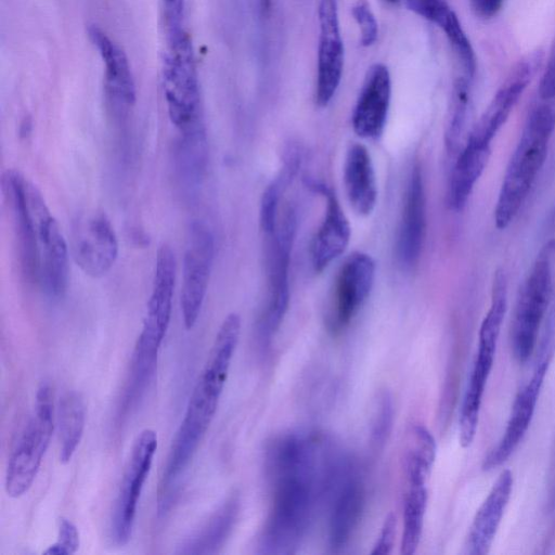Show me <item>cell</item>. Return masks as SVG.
<instances>
[{
	"mask_svg": "<svg viewBox=\"0 0 555 555\" xmlns=\"http://www.w3.org/2000/svg\"><path fill=\"white\" fill-rule=\"evenodd\" d=\"M319 439L300 433L275 438L266 466L272 503L260 538L261 553H295L309 527L318 495L330 483L333 459Z\"/></svg>",
	"mask_w": 555,
	"mask_h": 555,
	"instance_id": "obj_1",
	"label": "cell"
},
{
	"mask_svg": "<svg viewBox=\"0 0 555 555\" xmlns=\"http://www.w3.org/2000/svg\"><path fill=\"white\" fill-rule=\"evenodd\" d=\"M241 333V318L228 314L221 323L207 361L190 396L183 420L172 440L158 488V514L166 513L202 439L209 428L222 395Z\"/></svg>",
	"mask_w": 555,
	"mask_h": 555,
	"instance_id": "obj_2",
	"label": "cell"
},
{
	"mask_svg": "<svg viewBox=\"0 0 555 555\" xmlns=\"http://www.w3.org/2000/svg\"><path fill=\"white\" fill-rule=\"evenodd\" d=\"M529 113L509 158L493 211L495 227L506 229L518 215L541 171L555 129V100H542Z\"/></svg>",
	"mask_w": 555,
	"mask_h": 555,
	"instance_id": "obj_3",
	"label": "cell"
},
{
	"mask_svg": "<svg viewBox=\"0 0 555 555\" xmlns=\"http://www.w3.org/2000/svg\"><path fill=\"white\" fill-rule=\"evenodd\" d=\"M506 309L507 278L504 270L499 269L493 276L490 307L479 328L476 359L461 405L459 439L463 448H468L476 436L482 397L493 366Z\"/></svg>",
	"mask_w": 555,
	"mask_h": 555,
	"instance_id": "obj_4",
	"label": "cell"
},
{
	"mask_svg": "<svg viewBox=\"0 0 555 555\" xmlns=\"http://www.w3.org/2000/svg\"><path fill=\"white\" fill-rule=\"evenodd\" d=\"M554 294L555 238H552L539 250L516 301L512 349L519 363L527 362L534 352Z\"/></svg>",
	"mask_w": 555,
	"mask_h": 555,
	"instance_id": "obj_5",
	"label": "cell"
},
{
	"mask_svg": "<svg viewBox=\"0 0 555 555\" xmlns=\"http://www.w3.org/2000/svg\"><path fill=\"white\" fill-rule=\"evenodd\" d=\"M53 392L42 383L36 393L33 412L11 453L5 473V492L20 498L31 487L54 429Z\"/></svg>",
	"mask_w": 555,
	"mask_h": 555,
	"instance_id": "obj_6",
	"label": "cell"
},
{
	"mask_svg": "<svg viewBox=\"0 0 555 555\" xmlns=\"http://www.w3.org/2000/svg\"><path fill=\"white\" fill-rule=\"evenodd\" d=\"M164 89L171 122L180 132L204 126L197 75L185 31L167 37Z\"/></svg>",
	"mask_w": 555,
	"mask_h": 555,
	"instance_id": "obj_7",
	"label": "cell"
},
{
	"mask_svg": "<svg viewBox=\"0 0 555 555\" xmlns=\"http://www.w3.org/2000/svg\"><path fill=\"white\" fill-rule=\"evenodd\" d=\"M175 282V254L170 246L163 244L156 256L146 314L131 357L132 362L141 367L157 365L158 351L170 323Z\"/></svg>",
	"mask_w": 555,
	"mask_h": 555,
	"instance_id": "obj_8",
	"label": "cell"
},
{
	"mask_svg": "<svg viewBox=\"0 0 555 555\" xmlns=\"http://www.w3.org/2000/svg\"><path fill=\"white\" fill-rule=\"evenodd\" d=\"M27 199L36 227L39 257L38 281L49 295L60 297L66 292L68 283L67 244L41 192L29 181Z\"/></svg>",
	"mask_w": 555,
	"mask_h": 555,
	"instance_id": "obj_9",
	"label": "cell"
},
{
	"mask_svg": "<svg viewBox=\"0 0 555 555\" xmlns=\"http://www.w3.org/2000/svg\"><path fill=\"white\" fill-rule=\"evenodd\" d=\"M156 450V431L143 429L132 444L115 502L112 537L117 545H125L131 539L139 500Z\"/></svg>",
	"mask_w": 555,
	"mask_h": 555,
	"instance_id": "obj_10",
	"label": "cell"
},
{
	"mask_svg": "<svg viewBox=\"0 0 555 555\" xmlns=\"http://www.w3.org/2000/svg\"><path fill=\"white\" fill-rule=\"evenodd\" d=\"M296 224L295 211L287 208L282 221L278 223L275 232L267 236L270 240L268 256L269 296L260 323V336L263 343L270 341L276 333L288 308V269Z\"/></svg>",
	"mask_w": 555,
	"mask_h": 555,
	"instance_id": "obj_11",
	"label": "cell"
},
{
	"mask_svg": "<svg viewBox=\"0 0 555 555\" xmlns=\"http://www.w3.org/2000/svg\"><path fill=\"white\" fill-rule=\"evenodd\" d=\"M215 240L209 228L195 221L189 231L183 258L181 310L186 330H191L199 315L212 268Z\"/></svg>",
	"mask_w": 555,
	"mask_h": 555,
	"instance_id": "obj_12",
	"label": "cell"
},
{
	"mask_svg": "<svg viewBox=\"0 0 555 555\" xmlns=\"http://www.w3.org/2000/svg\"><path fill=\"white\" fill-rule=\"evenodd\" d=\"M375 279V262L362 251L347 257L334 286L328 327L333 333L345 330L365 304Z\"/></svg>",
	"mask_w": 555,
	"mask_h": 555,
	"instance_id": "obj_13",
	"label": "cell"
},
{
	"mask_svg": "<svg viewBox=\"0 0 555 555\" xmlns=\"http://www.w3.org/2000/svg\"><path fill=\"white\" fill-rule=\"evenodd\" d=\"M552 357L551 352L541 351L539 353L530 379L514 400L502 437L483 457L482 470L489 472L505 463L524 439L532 421Z\"/></svg>",
	"mask_w": 555,
	"mask_h": 555,
	"instance_id": "obj_14",
	"label": "cell"
},
{
	"mask_svg": "<svg viewBox=\"0 0 555 555\" xmlns=\"http://www.w3.org/2000/svg\"><path fill=\"white\" fill-rule=\"evenodd\" d=\"M118 240L108 217L94 211L75 221L73 255L77 266L91 278L105 275L118 256Z\"/></svg>",
	"mask_w": 555,
	"mask_h": 555,
	"instance_id": "obj_15",
	"label": "cell"
},
{
	"mask_svg": "<svg viewBox=\"0 0 555 555\" xmlns=\"http://www.w3.org/2000/svg\"><path fill=\"white\" fill-rule=\"evenodd\" d=\"M319 52L315 101L321 107L333 99L340 83L344 67V44L339 31L336 0L319 3Z\"/></svg>",
	"mask_w": 555,
	"mask_h": 555,
	"instance_id": "obj_16",
	"label": "cell"
},
{
	"mask_svg": "<svg viewBox=\"0 0 555 555\" xmlns=\"http://www.w3.org/2000/svg\"><path fill=\"white\" fill-rule=\"evenodd\" d=\"M330 488L335 494L328 519V542L333 550H339L348 543L361 518L364 491L358 476L341 461Z\"/></svg>",
	"mask_w": 555,
	"mask_h": 555,
	"instance_id": "obj_17",
	"label": "cell"
},
{
	"mask_svg": "<svg viewBox=\"0 0 555 555\" xmlns=\"http://www.w3.org/2000/svg\"><path fill=\"white\" fill-rule=\"evenodd\" d=\"M2 191L11 210L17 238L21 266L30 281H38V245L36 227L27 199V180L14 169H8L1 180Z\"/></svg>",
	"mask_w": 555,
	"mask_h": 555,
	"instance_id": "obj_18",
	"label": "cell"
},
{
	"mask_svg": "<svg viewBox=\"0 0 555 555\" xmlns=\"http://www.w3.org/2000/svg\"><path fill=\"white\" fill-rule=\"evenodd\" d=\"M390 99V74L384 64L376 63L366 72L352 114V128L360 138L376 140L383 134Z\"/></svg>",
	"mask_w": 555,
	"mask_h": 555,
	"instance_id": "obj_19",
	"label": "cell"
},
{
	"mask_svg": "<svg viewBox=\"0 0 555 555\" xmlns=\"http://www.w3.org/2000/svg\"><path fill=\"white\" fill-rule=\"evenodd\" d=\"M426 232V197L422 170L414 165L405 190L397 240L400 263L412 267L420 258Z\"/></svg>",
	"mask_w": 555,
	"mask_h": 555,
	"instance_id": "obj_20",
	"label": "cell"
},
{
	"mask_svg": "<svg viewBox=\"0 0 555 555\" xmlns=\"http://www.w3.org/2000/svg\"><path fill=\"white\" fill-rule=\"evenodd\" d=\"M511 470L501 472L487 498L478 508L464 544L468 555H486L494 541L513 491Z\"/></svg>",
	"mask_w": 555,
	"mask_h": 555,
	"instance_id": "obj_21",
	"label": "cell"
},
{
	"mask_svg": "<svg viewBox=\"0 0 555 555\" xmlns=\"http://www.w3.org/2000/svg\"><path fill=\"white\" fill-rule=\"evenodd\" d=\"M314 188L326 201L324 217L310 247L312 267L315 272H322L345 251L351 230L335 193L323 184Z\"/></svg>",
	"mask_w": 555,
	"mask_h": 555,
	"instance_id": "obj_22",
	"label": "cell"
},
{
	"mask_svg": "<svg viewBox=\"0 0 555 555\" xmlns=\"http://www.w3.org/2000/svg\"><path fill=\"white\" fill-rule=\"evenodd\" d=\"M91 41L99 50L105 64V87L113 108L125 113L135 102V87L125 53L101 29H89Z\"/></svg>",
	"mask_w": 555,
	"mask_h": 555,
	"instance_id": "obj_23",
	"label": "cell"
},
{
	"mask_svg": "<svg viewBox=\"0 0 555 555\" xmlns=\"http://www.w3.org/2000/svg\"><path fill=\"white\" fill-rule=\"evenodd\" d=\"M344 185L352 209L369 216L376 206L377 184L372 157L361 143L351 144L346 153Z\"/></svg>",
	"mask_w": 555,
	"mask_h": 555,
	"instance_id": "obj_24",
	"label": "cell"
},
{
	"mask_svg": "<svg viewBox=\"0 0 555 555\" xmlns=\"http://www.w3.org/2000/svg\"><path fill=\"white\" fill-rule=\"evenodd\" d=\"M240 512L238 495H230L210 516L207 522L188 538L178 554H215L229 538Z\"/></svg>",
	"mask_w": 555,
	"mask_h": 555,
	"instance_id": "obj_25",
	"label": "cell"
},
{
	"mask_svg": "<svg viewBox=\"0 0 555 555\" xmlns=\"http://www.w3.org/2000/svg\"><path fill=\"white\" fill-rule=\"evenodd\" d=\"M57 423L60 461L66 464L81 441L86 424V405L78 391L68 390L60 398Z\"/></svg>",
	"mask_w": 555,
	"mask_h": 555,
	"instance_id": "obj_26",
	"label": "cell"
},
{
	"mask_svg": "<svg viewBox=\"0 0 555 555\" xmlns=\"http://www.w3.org/2000/svg\"><path fill=\"white\" fill-rule=\"evenodd\" d=\"M406 480L401 554L412 555L416 552L421 541L428 494L426 479L406 478Z\"/></svg>",
	"mask_w": 555,
	"mask_h": 555,
	"instance_id": "obj_27",
	"label": "cell"
},
{
	"mask_svg": "<svg viewBox=\"0 0 555 555\" xmlns=\"http://www.w3.org/2000/svg\"><path fill=\"white\" fill-rule=\"evenodd\" d=\"M297 151L287 153L283 170L266 188L260 204V227L266 236L272 235L278 227L279 204L284 190L297 171L299 157Z\"/></svg>",
	"mask_w": 555,
	"mask_h": 555,
	"instance_id": "obj_28",
	"label": "cell"
},
{
	"mask_svg": "<svg viewBox=\"0 0 555 555\" xmlns=\"http://www.w3.org/2000/svg\"><path fill=\"white\" fill-rule=\"evenodd\" d=\"M206 159L207 140L204 126L180 132L177 145V164L180 173L191 183L197 182L204 172Z\"/></svg>",
	"mask_w": 555,
	"mask_h": 555,
	"instance_id": "obj_29",
	"label": "cell"
},
{
	"mask_svg": "<svg viewBox=\"0 0 555 555\" xmlns=\"http://www.w3.org/2000/svg\"><path fill=\"white\" fill-rule=\"evenodd\" d=\"M470 78L463 75L453 86L448 120L444 131V143L449 153H456L464 135L470 102Z\"/></svg>",
	"mask_w": 555,
	"mask_h": 555,
	"instance_id": "obj_30",
	"label": "cell"
},
{
	"mask_svg": "<svg viewBox=\"0 0 555 555\" xmlns=\"http://www.w3.org/2000/svg\"><path fill=\"white\" fill-rule=\"evenodd\" d=\"M444 31L454 52L456 53L465 76L473 79L476 72V57L456 14L442 2L433 21Z\"/></svg>",
	"mask_w": 555,
	"mask_h": 555,
	"instance_id": "obj_31",
	"label": "cell"
},
{
	"mask_svg": "<svg viewBox=\"0 0 555 555\" xmlns=\"http://www.w3.org/2000/svg\"><path fill=\"white\" fill-rule=\"evenodd\" d=\"M436 442L424 426L416 425L410 435L405 469H418L430 475L436 459Z\"/></svg>",
	"mask_w": 555,
	"mask_h": 555,
	"instance_id": "obj_32",
	"label": "cell"
},
{
	"mask_svg": "<svg viewBox=\"0 0 555 555\" xmlns=\"http://www.w3.org/2000/svg\"><path fill=\"white\" fill-rule=\"evenodd\" d=\"M393 404L390 395L384 391L378 395L371 418V443L383 448L392 428Z\"/></svg>",
	"mask_w": 555,
	"mask_h": 555,
	"instance_id": "obj_33",
	"label": "cell"
},
{
	"mask_svg": "<svg viewBox=\"0 0 555 555\" xmlns=\"http://www.w3.org/2000/svg\"><path fill=\"white\" fill-rule=\"evenodd\" d=\"M79 543L77 527L70 520L61 517L59 520L57 540L44 551V554L70 555L76 553Z\"/></svg>",
	"mask_w": 555,
	"mask_h": 555,
	"instance_id": "obj_34",
	"label": "cell"
},
{
	"mask_svg": "<svg viewBox=\"0 0 555 555\" xmlns=\"http://www.w3.org/2000/svg\"><path fill=\"white\" fill-rule=\"evenodd\" d=\"M352 15L361 31V44L372 46L378 34L375 16L366 0H358L352 7Z\"/></svg>",
	"mask_w": 555,
	"mask_h": 555,
	"instance_id": "obj_35",
	"label": "cell"
},
{
	"mask_svg": "<svg viewBox=\"0 0 555 555\" xmlns=\"http://www.w3.org/2000/svg\"><path fill=\"white\" fill-rule=\"evenodd\" d=\"M397 529V518L389 514L383 524L382 530L371 552L372 555L390 554L393 547Z\"/></svg>",
	"mask_w": 555,
	"mask_h": 555,
	"instance_id": "obj_36",
	"label": "cell"
},
{
	"mask_svg": "<svg viewBox=\"0 0 555 555\" xmlns=\"http://www.w3.org/2000/svg\"><path fill=\"white\" fill-rule=\"evenodd\" d=\"M538 92L541 100H555V38L545 69L540 79Z\"/></svg>",
	"mask_w": 555,
	"mask_h": 555,
	"instance_id": "obj_37",
	"label": "cell"
},
{
	"mask_svg": "<svg viewBox=\"0 0 555 555\" xmlns=\"http://www.w3.org/2000/svg\"><path fill=\"white\" fill-rule=\"evenodd\" d=\"M165 25L167 35L183 29V0H163Z\"/></svg>",
	"mask_w": 555,
	"mask_h": 555,
	"instance_id": "obj_38",
	"label": "cell"
},
{
	"mask_svg": "<svg viewBox=\"0 0 555 555\" xmlns=\"http://www.w3.org/2000/svg\"><path fill=\"white\" fill-rule=\"evenodd\" d=\"M469 2L476 16L489 20L501 11L504 0H469Z\"/></svg>",
	"mask_w": 555,
	"mask_h": 555,
	"instance_id": "obj_39",
	"label": "cell"
},
{
	"mask_svg": "<svg viewBox=\"0 0 555 555\" xmlns=\"http://www.w3.org/2000/svg\"><path fill=\"white\" fill-rule=\"evenodd\" d=\"M31 129V122L29 119H24V121L21 125L20 133L22 137H27Z\"/></svg>",
	"mask_w": 555,
	"mask_h": 555,
	"instance_id": "obj_40",
	"label": "cell"
},
{
	"mask_svg": "<svg viewBox=\"0 0 555 555\" xmlns=\"http://www.w3.org/2000/svg\"><path fill=\"white\" fill-rule=\"evenodd\" d=\"M260 4H261L262 10L267 11L270 8V0H260Z\"/></svg>",
	"mask_w": 555,
	"mask_h": 555,
	"instance_id": "obj_41",
	"label": "cell"
},
{
	"mask_svg": "<svg viewBox=\"0 0 555 555\" xmlns=\"http://www.w3.org/2000/svg\"><path fill=\"white\" fill-rule=\"evenodd\" d=\"M385 1H387V2H396L398 0H385Z\"/></svg>",
	"mask_w": 555,
	"mask_h": 555,
	"instance_id": "obj_42",
	"label": "cell"
}]
</instances>
